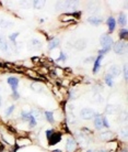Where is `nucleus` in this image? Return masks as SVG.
<instances>
[{
    "mask_svg": "<svg viewBox=\"0 0 128 152\" xmlns=\"http://www.w3.org/2000/svg\"><path fill=\"white\" fill-rule=\"evenodd\" d=\"M21 119L23 121L28 123L31 128H34L36 126V118L33 116L31 111H22L21 112Z\"/></svg>",
    "mask_w": 128,
    "mask_h": 152,
    "instance_id": "obj_2",
    "label": "nucleus"
},
{
    "mask_svg": "<svg viewBox=\"0 0 128 152\" xmlns=\"http://www.w3.org/2000/svg\"><path fill=\"white\" fill-rule=\"evenodd\" d=\"M53 152H61V151H60V150H54Z\"/></svg>",
    "mask_w": 128,
    "mask_h": 152,
    "instance_id": "obj_39",
    "label": "nucleus"
},
{
    "mask_svg": "<svg viewBox=\"0 0 128 152\" xmlns=\"http://www.w3.org/2000/svg\"><path fill=\"white\" fill-rule=\"evenodd\" d=\"M67 60V54L65 53V52H61V54H60V56L57 58V62H59V61H66Z\"/></svg>",
    "mask_w": 128,
    "mask_h": 152,
    "instance_id": "obj_32",
    "label": "nucleus"
},
{
    "mask_svg": "<svg viewBox=\"0 0 128 152\" xmlns=\"http://www.w3.org/2000/svg\"><path fill=\"white\" fill-rule=\"evenodd\" d=\"M107 27H108V30H110V32H113L115 28H116V20L114 19L113 17H110L108 19H107Z\"/></svg>",
    "mask_w": 128,
    "mask_h": 152,
    "instance_id": "obj_13",
    "label": "nucleus"
},
{
    "mask_svg": "<svg viewBox=\"0 0 128 152\" xmlns=\"http://www.w3.org/2000/svg\"><path fill=\"white\" fill-rule=\"evenodd\" d=\"M59 19H60V21L68 22V23H71V22H73L76 20V18L72 15V13H64V15H61L59 17Z\"/></svg>",
    "mask_w": 128,
    "mask_h": 152,
    "instance_id": "obj_9",
    "label": "nucleus"
},
{
    "mask_svg": "<svg viewBox=\"0 0 128 152\" xmlns=\"http://www.w3.org/2000/svg\"><path fill=\"white\" fill-rule=\"evenodd\" d=\"M127 35H128L127 29H121V32H119V36H121V40H124V41H126V39H127Z\"/></svg>",
    "mask_w": 128,
    "mask_h": 152,
    "instance_id": "obj_29",
    "label": "nucleus"
},
{
    "mask_svg": "<svg viewBox=\"0 0 128 152\" xmlns=\"http://www.w3.org/2000/svg\"><path fill=\"white\" fill-rule=\"evenodd\" d=\"M61 137H63V135H61L60 132H56V131H54V132H53V135H51L50 138L48 139V143H49L50 145H57V143L61 140Z\"/></svg>",
    "mask_w": 128,
    "mask_h": 152,
    "instance_id": "obj_7",
    "label": "nucleus"
},
{
    "mask_svg": "<svg viewBox=\"0 0 128 152\" xmlns=\"http://www.w3.org/2000/svg\"><path fill=\"white\" fill-rule=\"evenodd\" d=\"M18 36H19V32H15V33H12V34H11V35L9 36V37H10V40H11V41H12V42H13V43H14Z\"/></svg>",
    "mask_w": 128,
    "mask_h": 152,
    "instance_id": "obj_33",
    "label": "nucleus"
},
{
    "mask_svg": "<svg viewBox=\"0 0 128 152\" xmlns=\"http://www.w3.org/2000/svg\"><path fill=\"white\" fill-rule=\"evenodd\" d=\"M1 102H2V100H1V96H0V106H1Z\"/></svg>",
    "mask_w": 128,
    "mask_h": 152,
    "instance_id": "obj_40",
    "label": "nucleus"
},
{
    "mask_svg": "<svg viewBox=\"0 0 128 152\" xmlns=\"http://www.w3.org/2000/svg\"><path fill=\"white\" fill-rule=\"evenodd\" d=\"M77 141L73 139V138L69 137L67 139V145H66V150L67 152H75L76 151V149H77Z\"/></svg>",
    "mask_w": 128,
    "mask_h": 152,
    "instance_id": "obj_6",
    "label": "nucleus"
},
{
    "mask_svg": "<svg viewBox=\"0 0 128 152\" xmlns=\"http://www.w3.org/2000/svg\"><path fill=\"white\" fill-rule=\"evenodd\" d=\"M0 66H2V64H1V63H0Z\"/></svg>",
    "mask_w": 128,
    "mask_h": 152,
    "instance_id": "obj_42",
    "label": "nucleus"
},
{
    "mask_svg": "<svg viewBox=\"0 0 128 152\" xmlns=\"http://www.w3.org/2000/svg\"><path fill=\"white\" fill-rule=\"evenodd\" d=\"M30 46H34V49H40V48L42 46V43H41L38 40L33 39V40L30 41Z\"/></svg>",
    "mask_w": 128,
    "mask_h": 152,
    "instance_id": "obj_25",
    "label": "nucleus"
},
{
    "mask_svg": "<svg viewBox=\"0 0 128 152\" xmlns=\"http://www.w3.org/2000/svg\"><path fill=\"white\" fill-rule=\"evenodd\" d=\"M32 6L35 8V9H42L45 6V1H33L32 2Z\"/></svg>",
    "mask_w": 128,
    "mask_h": 152,
    "instance_id": "obj_26",
    "label": "nucleus"
},
{
    "mask_svg": "<svg viewBox=\"0 0 128 152\" xmlns=\"http://www.w3.org/2000/svg\"><path fill=\"white\" fill-rule=\"evenodd\" d=\"M124 78L125 80H127V65H124Z\"/></svg>",
    "mask_w": 128,
    "mask_h": 152,
    "instance_id": "obj_35",
    "label": "nucleus"
},
{
    "mask_svg": "<svg viewBox=\"0 0 128 152\" xmlns=\"http://www.w3.org/2000/svg\"><path fill=\"white\" fill-rule=\"evenodd\" d=\"M118 111V106L116 105H107L106 112L107 114H116Z\"/></svg>",
    "mask_w": 128,
    "mask_h": 152,
    "instance_id": "obj_20",
    "label": "nucleus"
},
{
    "mask_svg": "<svg viewBox=\"0 0 128 152\" xmlns=\"http://www.w3.org/2000/svg\"><path fill=\"white\" fill-rule=\"evenodd\" d=\"M103 60V55H99L96 60L94 61V66H93V73H96L100 70V66H101V61Z\"/></svg>",
    "mask_w": 128,
    "mask_h": 152,
    "instance_id": "obj_16",
    "label": "nucleus"
},
{
    "mask_svg": "<svg viewBox=\"0 0 128 152\" xmlns=\"http://www.w3.org/2000/svg\"><path fill=\"white\" fill-rule=\"evenodd\" d=\"M75 46H76V49L77 50H83L85 46V41L84 40H78L77 42H76V44H75Z\"/></svg>",
    "mask_w": 128,
    "mask_h": 152,
    "instance_id": "obj_23",
    "label": "nucleus"
},
{
    "mask_svg": "<svg viewBox=\"0 0 128 152\" xmlns=\"http://www.w3.org/2000/svg\"><path fill=\"white\" fill-rule=\"evenodd\" d=\"M94 127L98 130H101L103 128V116H100V115L95 116V118H94Z\"/></svg>",
    "mask_w": 128,
    "mask_h": 152,
    "instance_id": "obj_10",
    "label": "nucleus"
},
{
    "mask_svg": "<svg viewBox=\"0 0 128 152\" xmlns=\"http://www.w3.org/2000/svg\"><path fill=\"white\" fill-rule=\"evenodd\" d=\"M102 18L101 17H98V15H93V17H90L89 19H88V22L89 23H91V24H94V25H99L102 23Z\"/></svg>",
    "mask_w": 128,
    "mask_h": 152,
    "instance_id": "obj_11",
    "label": "nucleus"
},
{
    "mask_svg": "<svg viewBox=\"0 0 128 152\" xmlns=\"http://www.w3.org/2000/svg\"><path fill=\"white\" fill-rule=\"evenodd\" d=\"M31 88H32L34 92H42L43 85H42V83H40V82H35V83H33V84L31 85Z\"/></svg>",
    "mask_w": 128,
    "mask_h": 152,
    "instance_id": "obj_21",
    "label": "nucleus"
},
{
    "mask_svg": "<svg viewBox=\"0 0 128 152\" xmlns=\"http://www.w3.org/2000/svg\"><path fill=\"white\" fill-rule=\"evenodd\" d=\"M8 84L11 86L12 88V92H16L18 90V86H19V80L16 78V77H14V76H11V77H9L8 78Z\"/></svg>",
    "mask_w": 128,
    "mask_h": 152,
    "instance_id": "obj_8",
    "label": "nucleus"
},
{
    "mask_svg": "<svg viewBox=\"0 0 128 152\" xmlns=\"http://www.w3.org/2000/svg\"><path fill=\"white\" fill-rule=\"evenodd\" d=\"M53 132H54V130H47L46 131V138H47V139H49L50 136L53 135Z\"/></svg>",
    "mask_w": 128,
    "mask_h": 152,
    "instance_id": "obj_36",
    "label": "nucleus"
},
{
    "mask_svg": "<svg viewBox=\"0 0 128 152\" xmlns=\"http://www.w3.org/2000/svg\"><path fill=\"white\" fill-rule=\"evenodd\" d=\"M0 50L2 52H8L9 51V45L7 43V40L2 35H0Z\"/></svg>",
    "mask_w": 128,
    "mask_h": 152,
    "instance_id": "obj_12",
    "label": "nucleus"
},
{
    "mask_svg": "<svg viewBox=\"0 0 128 152\" xmlns=\"http://www.w3.org/2000/svg\"><path fill=\"white\" fill-rule=\"evenodd\" d=\"M94 98H95V101H102V97H101V95L100 94H98V95H95L94 96Z\"/></svg>",
    "mask_w": 128,
    "mask_h": 152,
    "instance_id": "obj_37",
    "label": "nucleus"
},
{
    "mask_svg": "<svg viewBox=\"0 0 128 152\" xmlns=\"http://www.w3.org/2000/svg\"><path fill=\"white\" fill-rule=\"evenodd\" d=\"M95 116H96L95 111L90 108H83L80 111V117L82 119H85V120H90V119H92L93 117Z\"/></svg>",
    "mask_w": 128,
    "mask_h": 152,
    "instance_id": "obj_5",
    "label": "nucleus"
},
{
    "mask_svg": "<svg viewBox=\"0 0 128 152\" xmlns=\"http://www.w3.org/2000/svg\"><path fill=\"white\" fill-rule=\"evenodd\" d=\"M118 23L121 25H125L127 23V15L126 13H121L119 17H118Z\"/></svg>",
    "mask_w": 128,
    "mask_h": 152,
    "instance_id": "obj_22",
    "label": "nucleus"
},
{
    "mask_svg": "<svg viewBox=\"0 0 128 152\" xmlns=\"http://www.w3.org/2000/svg\"><path fill=\"white\" fill-rule=\"evenodd\" d=\"M113 49L116 54H123L127 49V42L124 41V40H119V41H117L116 43L114 44Z\"/></svg>",
    "mask_w": 128,
    "mask_h": 152,
    "instance_id": "obj_4",
    "label": "nucleus"
},
{
    "mask_svg": "<svg viewBox=\"0 0 128 152\" xmlns=\"http://www.w3.org/2000/svg\"><path fill=\"white\" fill-rule=\"evenodd\" d=\"M108 72H110L108 74H110L112 77H117V76L119 75V73H121V70H119L117 66L113 65L110 67V71H108Z\"/></svg>",
    "mask_w": 128,
    "mask_h": 152,
    "instance_id": "obj_14",
    "label": "nucleus"
},
{
    "mask_svg": "<svg viewBox=\"0 0 128 152\" xmlns=\"http://www.w3.org/2000/svg\"><path fill=\"white\" fill-rule=\"evenodd\" d=\"M88 8H89V10H90V12H93L94 10H96L98 8H99V5H98V2H89V5H88Z\"/></svg>",
    "mask_w": 128,
    "mask_h": 152,
    "instance_id": "obj_28",
    "label": "nucleus"
},
{
    "mask_svg": "<svg viewBox=\"0 0 128 152\" xmlns=\"http://www.w3.org/2000/svg\"><path fill=\"white\" fill-rule=\"evenodd\" d=\"M105 83H106L107 86H110V87L114 86V80L110 74H106V75H105Z\"/></svg>",
    "mask_w": 128,
    "mask_h": 152,
    "instance_id": "obj_24",
    "label": "nucleus"
},
{
    "mask_svg": "<svg viewBox=\"0 0 128 152\" xmlns=\"http://www.w3.org/2000/svg\"><path fill=\"white\" fill-rule=\"evenodd\" d=\"M78 5V1H58L55 8L60 11H72L77 9Z\"/></svg>",
    "mask_w": 128,
    "mask_h": 152,
    "instance_id": "obj_1",
    "label": "nucleus"
},
{
    "mask_svg": "<svg viewBox=\"0 0 128 152\" xmlns=\"http://www.w3.org/2000/svg\"><path fill=\"white\" fill-rule=\"evenodd\" d=\"M40 61H41V60H40V58H32V62H33V63H38Z\"/></svg>",
    "mask_w": 128,
    "mask_h": 152,
    "instance_id": "obj_38",
    "label": "nucleus"
},
{
    "mask_svg": "<svg viewBox=\"0 0 128 152\" xmlns=\"http://www.w3.org/2000/svg\"><path fill=\"white\" fill-rule=\"evenodd\" d=\"M113 137H114L113 132H110V131H106V132L101 133V139H103V140H105V141H110V140H112Z\"/></svg>",
    "mask_w": 128,
    "mask_h": 152,
    "instance_id": "obj_19",
    "label": "nucleus"
},
{
    "mask_svg": "<svg viewBox=\"0 0 128 152\" xmlns=\"http://www.w3.org/2000/svg\"><path fill=\"white\" fill-rule=\"evenodd\" d=\"M14 109H15V106H14V105L10 106V107H9V108H8L7 110H6V116H10V115H11V114L13 112Z\"/></svg>",
    "mask_w": 128,
    "mask_h": 152,
    "instance_id": "obj_31",
    "label": "nucleus"
},
{
    "mask_svg": "<svg viewBox=\"0 0 128 152\" xmlns=\"http://www.w3.org/2000/svg\"><path fill=\"white\" fill-rule=\"evenodd\" d=\"M28 76H30V77H32V78H34V80H42L43 76H40L36 72H34V71H32V70H26V73H25Z\"/></svg>",
    "mask_w": 128,
    "mask_h": 152,
    "instance_id": "obj_17",
    "label": "nucleus"
},
{
    "mask_svg": "<svg viewBox=\"0 0 128 152\" xmlns=\"http://www.w3.org/2000/svg\"><path fill=\"white\" fill-rule=\"evenodd\" d=\"M45 116H46L47 121H49L50 123H53L55 121V119H54V114H53L51 111H45Z\"/></svg>",
    "mask_w": 128,
    "mask_h": 152,
    "instance_id": "obj_27",
    "label": "nucleus"
},
{
    "mask_svg": "<svg viewBox=\"0 0 128 152\" xmlns=\"http://www.w3.org/2000/svg\"><path fill=\"white\" fill-rule=\"evenodd\" d=\"M88 152H92V151H88Z\"/></svg>",
    "mask_w": 128,
    "mask_h": 152,
    "instance_id": "obj_43",
    "label": "nucleus"
},
{
    "mask_svg": "<svg viewBox=\"0 0 128 152\" xmlns=\"http://www.w3.org/2000/svg\"><path fill=\"white\" fill-rule=\"evenodd\" d=\"M13 25V23L10 21H8V20H5V19H0V28L1 29H8V28H10V27H12Z\"/></svg>",
    "mask_w": 128,
    "mask_h": 152,
    "instance_id": "obj_18",
    "label": "nucleus"
},
{
    "mask_svg": "<svg viewBox=\"0 0 128 152\" xmlns=\"http://www.w3.org/2000/svg\"><path fill=\"white\" fill-rule=\"evenodd\" d=\"M100 43L102 45L103 49H112V44H113V39L110 36V34H102L100 37Z\"/></svg>",
    "mask_w": 128,
    "mask_h": 152,
    "instance_id": "obj_3",
    "label": "nucleus"
},
{
    "mask_svg": "<svg viewBox=\"0 0 128 152\" xmlns=\"http://www.w3.org/2000/svg\"><path fill=\"white\" fill-rule=\"evenodd\" d=\"M59 44H60V40L59 39H57V37L51 39L49 42H48V49L49 50H54V49H56Z\"/></svg>",
    "mask_w": 128,
    "mask_h": 152,
    "instance_id": "obj_15",
    "label": "nucleus"
},
{
    "mask_svg": "<svg viewBox=\"0 0 128 152\" xmlns=\"http://www.w3.org/2000/svg\"><path fill=\"white\" fill-rule=\"evenodd\" d=\"M100 152H105V151H103V150H102V151H100Z\"/></svg>",
    "mask_w": 128,
    "mask_h": 152,
    "instance_id": "obj_41",
    "label": "nucleus"
},
{
    "mask_svg": "<svg viewBox=\"0 0 128 152\" xmlns=\"http://www.w3.org/2000/svg\"><path fill=\"white\" fill-rule=\"evenodd\" d=\"M20 6H21L22 8L32 7V1H21V2H20Z\"/></svg>",
    "mask_w": 128,
    "mask_h": 152,
    "instance_id": "obj_30",
    "label": "nucleus"
},
{
    "mask_svg": "<svg viewBox=\"0 0 128 152\" xmlns=\"http://www.w3.org/2000/svg\"><path fill=\"white\" fill-rule=\"evenodd\" d=\"M103 127H105V128L110 127V123H108V120H107L106 117H103Z\"/></svg>",
    "mask_w": 128,
    "mask_h": 152,
    "instance_id": "obj_34",
    "label": "nucleus"
}]
</instances>
